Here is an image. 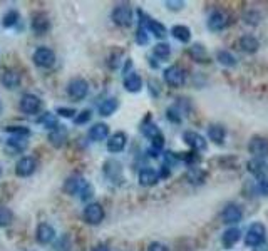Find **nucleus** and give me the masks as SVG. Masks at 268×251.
<instances>
[{
	"mask_svg": "<svg viewBox=\"0 0 268 251\" xmlns=\"http://www.w3.org/2000/svg\"><path fill=\"white\" fill-rule=\"evenodd\" d=\"M163 75H164V82L173 89L183 87V86H185V82H186V72L180 66L166 67Z\"/></svg>",
	"mask_w": 268,
	"mask_h": 251,
	"instance_id": "obj_1",
	"label": "nucleus"
},
{
	"mask_svg": "<svg viewBox=\"0 0 268 251\" xmlns=\"http://www.w3.org/2000/svg\"><path fill=\"white\" fill-rule=\"evenodd\" d=\"M265 238H267V229L263 226L262 223H253L250 224L248 231H246L245 235V245L246 246H262L265 243Z\"/></svg>",
	"mask_w": 268,
	"mask_h": 251,
	"instance_id": "obj_2",
	"label": "nucleus"
},
{
	"mask_svg": "<svg viewBox=\"0 0 268 251\" xmlns=\"http://www.w3.org/2000/svg\"><path fill=\"white\" fill-rule=\"evenodd\" d=\"M143 134L146 136L148 139L151 141V146L154 147L156 151H161L164 146V136L161 134L159 127L154 124V122H144L141 127Z\"/></svg>",
	"mask_w": 268,
	"mask_h": 251,
	"instance_id": "obj_3",
	"label": "nucleus"
},
{
	"mask_svg": "<svg viewBox=\"0 0 268 251\" xmlns=\"http://www.w3.org/2000/svg\"><path fill=\"white\" fill-rule=\"evenodd\" d=\"M113 20L116 25H121V27H127V25L133 24V8L126 3L122 5H117L113 10Z\"/></svg>",
	"mask_w": 268,
	"mask_h": 251,
	"instance_id": "obj_4",
	"label": "nucleus"
},
{
	"mask_svg": "<svg viewBox=\"0 0 268 251\" xmlns=\"http://www.w3.org/2000/svg\"><path fill=\"white\" fill-rule=\"evenodd\" d=\"M67 92H69V96L72 97L74 101H82L84 97L87 96L89 92V84L87 80L84 79H72L69 82V86H67Z\"/></svg>",
	"mask_w": 268,
	"mask_h": 251,
	"instance_id": "obj_5",
	"label": "nucleus"
},
{
	"mask_svg": "<svg viewBox=\"0 0 268 251\" xmlns=\"http://www.w3.org/2000/svg\"><path fill=\"white\" fill-rule=\"evenodd\" d=\"M241 218H243V211H241V208L238 206V204L230 203L223 208V213H221V219H223V223L236 224V223H240Z\"/></svg>",
	"mask_w": 268,
	"mask_h": 251,
	"instance_id": "obj_6",
	"label": "nucleus"
},
{
	"mask_svg": "<svg viewBox=\"0 0 268 251\" xmlns=\"http://www.w3.org/2000/svg\"><path fill=\"white\" fill-rule=\"evenodd\" d=\"M206 24H208V29H210L211 32H220L230 24V20H228V15L225 14L223 10H213L210 14V17H208Z\"/></svg>",
	"mask_w": 268,
	"mask_h": 251,
	"instance_id": "obj_7",
	"label": "nucleus"
},
{
	"mask_svg": "<svg viewBox=\"0 0 268 251\" xmlns=\"http://www.w3.org/2000/svg\"><path fill=\"white\" fill-rule=\"evenodd\" d=\"M84 219L89 224H99L104 219V210L99 203H91L84 210Z\"/></svg>",
	"mask_w": 268,
	"mask_h": 251,
	"instance_id": "obj_8",
	"label": "nucleus"
},
{
	"mask_svg": "<svg viewBox=\"0 0 268 251\" xmlns=\"http://www.w3.org/2000/svg\"><path fill=\"white\" fill-rule=\"evenodd\" d=\"M141 17H143V20H141V24L146 27V31L148 32H151L154 37H158V39H164L166 37V34H168V31H166V27L161 22H158L156 19H151V17H146L141 12Z\"/></svg>",
	"mask_w": 268,
	"mask_h": 251,
	"instance_id": "obj_9",
	"label": "nucleus"
},
{
	"mask_svg": "<svg viewBox=\"0 0 268 251\" xmlns=\"http://www.w3.org/2000/svg\"><path fill=\"white\" fill-rule=\"evenodd\" d=\"M34 62L39 67H52L55 62V54L47 47H40L34 52Z\"/></svg>",
	"mask_w": 268,
	"mask_h": 251,
	"instance_id": "obj_10",
	"label": "nucleus"
},
{
	"mask_svg": "<svg viewBox=\"0 0 268 251\" xmlns=\"http://www.w3.org/2000/svg\"><path fill=\"white\" fill-rule=\"evenodd\" d=\"M183 141H185L193 151H206V141L201 134H198L196 131H186L183 134Z\"/></svg>",
	"mask_w": 268,
	"mask_h": 251,
	"instance_id": "obj_11",
	"label": "nucleus"
},
{
	"mask_svg": "<svg viewBox=\"0 0 268 251\" xmlns=\"http://www.w3.org/2000/svg\"><path fill=\"white\" fill-rule=\"evenodd\" d=\"M246 169H248L257 179H262L268 173V163L265 159H262V157H253V159H250L248 163H246Z\"/></svg>",
	"mask_w": 268,
	"mask_h": 251,
	"instance_id": "obj_12",
	"label": "nucleus"
},
{
	"mask_svg": "<svg viewBox=\"0 0 268 251\" xmlns=\"http://www.w3.org/2000/svg\"><path fill=\"white\" fill-rule=\"evenodd\" d=\"M248 151L250 154H252L253 157H265L268 156V141L263 138H258V136H255V138H252V141H250L248 144Z\"/></svg>",
	"mask_w": 268,
	"mask_h": 251,
	"instance_id": "obj_13",
	"label": "nucleus"
},
{
	"mask_svg": "<svg viewBox=\"0 0 268 251\" xmlns=\"http://www.w3.org/2000/svg\"><path fill=\"white\" fill-rule=\"evenodd\" d=\"M36 168H37L36 159H34V157L25 156L19 161V163H17L15 173H17V176H20V178H27V176H31L34 171H36Z\"/></svg>",
	"mask_w": 268,
	"mask_h": 251,
	"instance_id": "obj_14",
	"label": "nucleus"
},
{
	"mask_svg": "<svg viewBox=\"0 0 268 251\" xmlns=\"http://www.w3.org/2000/svg\"><path fill=\"white\" fill-rule=\"evenodd\" d=\"M40 109V99L34 94H25L20 101V110L25 114H36Z\"/></svg>",
	"mask_w": 268,
	"mask_h": 251,
	"instance_id": "obj_15",
	"label": "nucleus"
},
{
	"mask_svg": "<svg viewBox=\"0 0 268 251\" xmlns=\"http://www.w3.org/2000/svg\"><path fill=\"white\" fill-rule=\"evenodd\" d=\"M159 173L154 168H143L139 171V184L150 188V186H154L159 181Z\"/></svg>",
	"mask_w": 268,
	"mask_h": 251,
	"instance_id": "obj_16",
	"label": "nucleus"
},
{
	"mask_svg": "<svg viewBox=\"0 0 268 251\" xmlns=\"http://www.w3.org/2000/svg\"><path fill=\"white\" fill-rule=\"evenodd\" d=\"M127 144V136L124 133H114L108 141V151L109 152H121Z\"/></svg>",
	"mask_w": 268,
	"mask_h": 251,
	"instance_id": "obj_17",
	"label": "nucleus"
},
{
	"mask_svg": "<svg viewBox=\"0 0 268 251\" xmlns=\"http://www.w3.org/2000/svg\"><path fill=\"white\" fill-rule=\"evenodd\" d=\"M36 238H37V241H39L40 245H49L50 241H52L54 238H55V231H54L52 226L42 223V224H39V228H37Z\"/></svg>",
	"mask_w": 268,
	"mask_h": 251,
	"instance_id": "obj_18",
	"label": "nucleus"
},
{
	"mask_svg": "<svg viewBox=\"0 0 268 251\" xmlns=\"http://www.w3.org/2000/svg\"><path fill=\"white\" fill-rule=\"evenodd\" d=\"M238 47L246 54H255L258 49H260V42H258L257 37H253V36H243V37H240V40H238Z\"/></svg>",
	"mask_w": 268,
	"mask_h": 251,
	"instance_id": "obj_19",
	"label": "nucleus"
},
{
	"mask_svg": "<svg viewBox=\"0 0 268 251\" xmlns=\"http://www.w3.org/2000/svg\"><path fill=\"white\" fill-rule=\"evenodd\" d=\"M208 138H210V141L221 146V144H225V139H227V129L221 124H211L208 127Z\"/></svg>",
	"mask_w": 268,
	"mask_h": 251,
	"instance_id": "obj_20",
	"label": "nucleus"
},
{
	"mask_svg": "<svg viewBox=\"0 0 268 251\" xmlns=\"http://www.w3.org/2000/svg\"><path fill=\"white\" fill-rule=\"evenodd\" d=\"M124 87L127 92H139L143 87V79L138 72H129L124 77Z\"/></svg>",
	"mask_w": 268,
	"mask_h": 251,
	"instance_id": "obj_21",
	"label": "nucleus"
},
{
	"mask_svg": "<svg viewBox=\"0 0 268 251\" xmlns=\"http://www.w3.org/2000/svg\"><path fill=\"white\" fill-rule=\"evenodd\" d=\"M86 179H82V178L79 176H72L69 178V179H66V182H64V191L69 194H79L80 189L84 188V184H86Z\"/></svg>",
	"mask_w": 268,
	"mask_h": 251,
	"instance_id": "obj_22",
	"label": "nucleus"
},
{
	"mask_svg": "<svg viewBox=\"0 0 268 251\" xmlns=\"http://www.w3.org/2000/svg\"><path fill=\"white\" fill-rule=\"evenodd\" d=\"M109 136V127L104 124V122H97L89 129V138H91V141H104L106 138Z\"/></svg>",
	"mask_w": 268,
	"mask_h": 251,
	"instance_id": "obj_23",
	"label": "nucleus"
},
{
	"mask_svg": "<svg viewBox=\"0 0 268 251\" xmlns=\"http://www.w3.org/2000/svg\"><path fill=\"white\" fill-rule=\"evenodd\" d=\"M240 236H241V231L238 228H228L227 231L221 235V243H223L225 248H231V246L240 240Z\"/></svg>",
	"mask_w": 268,
	"mask_h": 251,
	"instance_id": "obj_24",
	"label": "nucleus"
},
{
	"mask_svg": "<svg viewBox=\"0 0 268 251\" xmlns=\"http://www.w3.org/2000/svg\"><path fill=\"white\" fill-rule=\"evenodd\" d=\"M49 27H50V22H49L47 15L37 14L36 17H34L32 29H34V32H36V34H45V32L49 31Z\"/></svg>",
	"mask_w": 268,
	"mask_h": 251,
	"instance_id": "obj_25",
	"label": "nucleus"
},
{
	"mask_svg": "<svg viewBox=\"0 0 268 251\" xmlns=\"http://www.w3.org/2000/svg\"><path fill=\"white\" fill-rule=\"evenodd\" d=\"M171 34H173L174 39L183 42V44H188V42L191 40V31L186 27V25H174V27L171 29Z\"/></svg>",
	"mask_w": 268,
	"mask_h": 251,
	"instance_id": "obj_26",
	"label": "nucleus"
},
{
	"mask_svg": "<svg viewBox=\"0 0 268 251\" xmlns=\"http://www.w3.org/2000/svg\"><path fill=\"white\" fill-rule=\"evenodd\" d=\"M119 108V102L116 97H109V99H106L101 102L99 106V114L101 116H111V114H114Z\"/></svg>",
	"mask_w": 268,
	"mask_h": 251,
	"instance_id": "obj_27",
	"label": "nucleus"
},
{
	"mask_svg": "<svg viewBox=\"0 0 268 251\" xmlns=\"http://www.w3.org/2000/svg\"><path fill=\"white\" fill-rule=\"evenodd\" d=\"M66 139H67V131L64 129L62 126L55 127V129L50 131V134H49V141L52 143L55 147H61Z\"/></svg>",
	"mask_w": 268,
	"mask_h": 251,
	"instance_id": "obj_28",
	"label": "nucleus"
},
{
	"mask_svg": "<svg viewBox=\"0 0 268 251\" xmlns=\"http://www.w3.org/2000/svg\"><path fill=\"white\" fill-rule=\"evenodd\" d=\"M216 61L225 67H235L236 66V57L230 50H218L216 52Z\"/></svg>",
	"mask_w": 268,
	"mask_h": 251,
	"instance_id": "obj_29",
	"label": "nucleus"
},
{
	"mask_svg": "<svg viewBox=\"0 0 268 251\" xmlns=\"http://www.w3.org/2000/svg\"><path fill=\"white\" fill-rule=\"evenodd\" d=\"M2 82L7 89H17L20 84V75L17 74L15 71H7L5 74L2 75Z\"/></svg>",
	"mask_w": 268,
	"mask_h": 251,
	"instance_id": "obj_30",
	"label": "nucleus"
},
{
	"mask_svg": "<svg viewBox=\"0 0 268 251\" xmlns=\"http://www.w3.org/2000/svg\"><path fill=\"white\" fill-rule=\"evenodd\" d=\"M190 55L193 61L196 62H206L208 61V52L201 44H193L190 47Z\"/></svg>",
	"mask_w": 268,
	"mask_h": 251,
	"instance_id": "obj_31",
	"label": "nucleus"
},
{
	"mask_svg": "<svg viewBox=\"0 0 268 251\" xmlns=\"http://www.w3.org/2000/svg\"><path fill=\"white\" fill-rule=\"evenodd\" d=\"M25 146H27V136L14 134V138H10L7 143V149H14V151H24Z\"/></svg>",
	"mask_w": 268,
	"mask_h": 251,
	"instance_id": "obj_32",
	"label": "nucleus"
},
{
	"mask_svg": "<svg viewBox=\"0 0 268 251\" xmlns=\"http://www.w3.org/2000/svg\"><path fill=\"white\" fill-rule=\"evenodd\" d=\"M153 54H154L156 59H161V61H166L171 55V45L166 44V42H159L153 47Z\"/></svg>",
	"mask_w": 268,
	"mask_h": 251,
	"instance_id": "obj_33",
	"label": "nucleus"
},
{
	"mask_svg": "<svg viewBox=\"0 0 268 251\" xmlns=\"http://www.w3.org/2000/svg\"><path fill=\"white\" fill-rule=\"evenodd\" d=\"M206 178V174L201 171V169L198 168H191L188 173H186V179L190 182H193V184H199V182H203Z\"/></svg>",
	"mask_w": 268,
	"mask_h": 251,
	"instance_id": "obj_34",
	"label": "nucleus"
},
{
	"mask_svg": "<svg viewBox=\"0 0 268 251\" xmlns=\"http://www.w3.org/2000/svg\"><path fill=\"white\" fill-rule=\"evenodd\" d=\"M39 122H40V124H44L47 129H52V131L55 129V127H59L57 126V119H55V116L52 112H45L44 116L39 119Z\"/></svg>",
	"mask_w": 268,
	"mask_h": 251,
	"instance_id": "obj_35",
	"label": "nucleus"
},
{
	"mask_svg": "<svg viewBox=\"0 0 268 251\" xmlns=\"http://www.w3.org/2000/svg\"><path fill=\"white\" fill-rule=\"evenodd\" d=\"M19 22V12L17 10H8L5 15H3V25L5 27H14V25Z\"/></svg>",
	"mask_w": 268,
	"mask_h": 251,
	"instance_id": "obj_36",
	"label": "nucleus"
},
{
	"mask_svg": "<svg viewBox=\"0 0 268 251\" xmlns=\"http://www.w3.org/2000/svg\"><path fill=\"white\" fill-rule=\"evenodd\" d=\"M148 31H146V27H144L143 24H139V27H138V31H136V42H138L139 45H146L148 44Z\"/></svg>",
	"mask_w": 268,
	"mask_h": 251,
	"instance_id": "obj_37",
	"label": "nucleus"
},
{
	"mask_svg": "<svg viewBox=\"0 0 268 251\" xmlns=\"http://www.w3.org/2000/svg\"><path fill=\"white\" fill-rule=\"evenodd\" d=\"M12 218L14 215L8 208H0V226H8L12 223Z\"/></svg>",
	"mask_w": 268,
	"mask_h": 251,
	"instance_id": "obj_38",
	"label": "nucleus"
},
{
	"mask_svg": "<svg viewBox=\"0 0 268 251\" xmlns=\"http://www.w3.org/2000/svg\"><path fill=\"white\" fill-rule=\"evenodd\" d=\"M89 119H91V110L86 109V110H80L77 116L74 117V122L76 124H86Z\"/></svg>",
	"mask_w": 268,
	"mask_h": 251,
	"instance_id": "obj_39",
	"label": "nucleus"
},
{
	"mask_svg": "<svg viewBox=\"0 0 268 251\" xmlns=\"http://www.w3.org/2000/svg\"><path fill=\"white\" fill-rule=\"evenodd\" d=\"M168 119L171 122H174V124H178V122H181V116H180V110H178V108H169L168 109Z\"/></svg>",
	"mask_w": 268,
	"mask_h": 251,
	"instance_id": "obj_40",
	"label": "nucleus"
},
{
	"mask_svg": "<svg viewBox=\"0 0 268 251\" xmlns=\"http://www.w3.org/2000/svg\"><path fill=\"white\" fill-rule=\"evenodd\" d=\"M92 194H94V189H92V186L89 184V182H86V184H84V188L80 189V193H79L80 199H84V201H87V199L91 198Z\"/></svg>",
	"mask_w": 268,
	"mask_h": 251,
	"instance_id": "obj_41",
	"label": "nucleus"
},
{
	"mask_svg": "<svg viewBox=\"0 0 268 251\" xmlns=\"http://www.w3.org/2000/svg\"><path fill=\"white\" fill-rule=\"evenodd\" d=\"M258 191H260L263 196H268V178L258 179Z\"/></svg>",
	"mask_w": 268,
	"mask_h": 251,
	"instance_id": "obj_42",
	"label": "nucleus"
},
{
	"mask_svg": "<svg viewBox=\"0 0 268 251\" xmlns=\"http://www.w3.org/2000/svg\"><path fill=\"white\" fill-rule=\"evenodd\" d=\"M57 114H61L62 117H74L76 116V110L71 108H59Z\"/></svg>",
	"mask_w": 268,
	"mask_h": 251,
	"instance_id": "obj_43",
	"label": "nucleus"
},
{
	"mask_svg": "<svg viewBox=\"0 0 268 251\" xmlns=\"http://www.w3.org/2000/svg\"><path fill=\"white\" fill-rule=\"evenodd\" d=\"M148 251H169V250H168V246H166V245L154 241V243H151L150 246H148Z\"/></svg>",
	"mask_w": 268,
	"mask_h": 251,
	"instance_id": "obj_44",
	"label": "nucleus"
},
{
	"mask_svg": "<svg viewBox=\"0 0 268 251\" xmlns=\"http://www.w3.org/2000/svg\"><path fill=\"white\" fill-rule=\"evenodd\" d=\"M166 5H168L169 10H181L183 5H185V2H171V0H168Z\"/></svg>",
	"mask_w": 268,
	"mask_h": 251,
	"instance_id": "obj_45",
	"label": "nucleus"
},
{
	"mask_svg": "<svg viewBox=\"0 0 268 251\" xmlns=\"http://www.w3.org/2000/svg\"><path fill=\"white\" fill-rule=\"evenodd\" d=\"M246 19H248V20H246V22H248V24H258V22H260V15H258V12H253V14H248V15H246Z\"/></svg>",
	"mask_w": 268,
	"mask_h": 251,
	"instance_id": "obj_46",
	"label": "nucleus"
},
{
	"mask_svg": "<svg viewBox=\"0 0 268 251\" xmlns=\"http://www.w3.org/2000/svg\"><path fill=\"white\" fill-rule=\"evenodd\" d=\"M94 251H109V250H106V248H97V250H94Z\"/></svg>",
	"mask_w": 268,
	"mask_h": 251,
	"instance_id": "obj_47",
	"label": "nucleus"
},
{
	"mask_svg": "<svg viewBox=\"0 0 268 251\" xmlns=\"http://www.w3.org/2000/svg\"><path fill=\"white\" fill-rule=\"evenodd\" d=\"M0 174H2V164H0Z\"/></svg>",
	"mask_w": 268,
	"mask_h": 251,
	"instance_id": "obj_48",
	"label": "nucleus"
}]
</instances>
